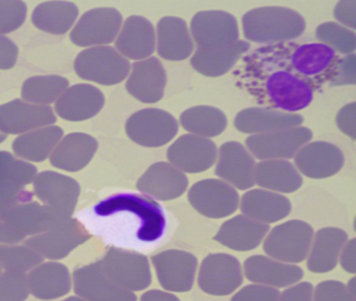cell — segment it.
<instances>
[{
    "label": "cell",
    "instance_id": "13",
    "mask_svg": "<svg viewBox=\"0 0 356 301\" xmlns=\"http://www.w3.org/2000/svg\"><path fill=\"white\" fill-rule=\"evenodd\" d=\"M122 26V16L116 8H93L79 19L70 39L81 47L104 46L118 38Z\"/></svg>",
    "mask_w": 356,
    "mask_h": 301
},
{
    "label": "cell",
    "instance_id": "54",
    "mask_svg": "<svg viewBox=\"0 0 356 301\" xmlns=\"http://www.w3.org/2000/svg\"><path fill=\"white\" fill-rule=\"evenodd\" d=\"M24 236L19 232L8 225L5 222H0V242L6 244H14V242H20L24 240Z\"/></svg>",
    "mask_w": 356,
    "mask_h": 301
},
{
    "label": "cell",
    "instance_id": "5",
    "mask_svg": "<svg viewBox=\"0 0 356 301\" xmlns=\"http://www.w3.org/2000/svg\"><path fill=\"white\" fill-rule=\"evenodd\" d=\"M97 263L108 279L124 290L138 292L151 284L149 259L141 253L111 247Z\"/></svg>",
    "mask_w": 356,
    "mask_h": 301
},
{
    "label": "cell",
    "instance_id": "25",
    "mask_svg": "<svg viewBox=\"0 0 356 301\" xmlns=\"http://www.w3.org/2000/svg\"><path fill=\"white\" fill-rule=\"evenodd\" d=\"M243 272L250 281L272 288L293 286L304 275L303 270L298 265L276 261L264 255H253L245 259Z\"/></svg>",
    "mask_w": 356,
    "mask_h": 301
},
{
    "label": "cell",
    "instance_id": "37",
    "mask_svg": "<svg viewBox=\"0 0 356 301\" xmlns=\"http://www.w3.org/2000/svg\"><path fill=\"white\" fill-rule=\"evenodd\" d=\"M254 181L264 190L274 192H296L303 179L293 163L287 160H261L255 165Z\"/></svg>",
    "mask_w": 356,
    "mask_h": 301
},
{
    "label": "cell",
    "instance_id": "33",
    "mask_svg": "<svg viewBox=\"0 0 356 301\" xmlns=\"http://www.w3.org/2000/svg\"><path fill=\"white\" fill-rule=\"evenodd\" d=\"M348 242V234L335 227L322 228L314 234L307 268L314 273H327L332 271L339 261L341 249Z\"/></svg>",
    "mask_w": 356,
    "mask_h": 301
},
{
    "label": "cell",
    "instance_id": "43",
    "mask_svg": "<svg viewBox=\"0 0 356 301\" xmlns=\"http://www.w3.org/2000/svg\"><path fill=\"white\" fill-rule=\"evenodd\" d=\"M42 258L26 246H0V265L5 271L26 273L42 263Z\"/></svg>",
    "mask_w": 356,
    "mask_h": 301
},
{
    "label": "cell",
    "instance_id": "47",
    "mask_svg": "<svg viewBox=\"0 0 356 301\" xmlns=\"http://www.w3.org/2000/svg\"><path fill=\"white\" fill-rule=\"evenodd\" d=\"M280 292L276 288L249 284L239 290L230 301H278Z\"/></svg>",
    "mask_w": 356,
    "mask_h": 301
},
{
    "label": "cell",
    "instance_id": "21",
    "mask_svg": "<svg viewBox=\"0 0 356 301\" xmlns=\"http://www.w3.org/2000/svg\"><path fill=\"white\" fill-rule=\"evenodd\" d=\"M296 169L312 179H325L341 171L343 155L339 148L326 141L305 144L295 155Z\"/></svg>",
    "mask_w": 356,
    "mask_h": 301
},
{
    "label": "cell",
    "instance_id": "49",
    "mask_svg": "<svg viewBox=\"0 0 356 301\" xmlns=\"http://www.w3.org/2000/svg\"><path fill=\"white\" fill-rule=\"evenodd\" d=\"M314 286L310 282L293 284L279 295L278 301H312Z\"/></svg>",
    "mask_w": 356,
    "mask_h": 301
},
{
    "label": "cell",
    "instance_id": "19",
    "mask_svg": "<svg viewBox=\"0 0 356 301\" xmlns=\"http://www.w3.org/2000/svg\"><path fill=\"white\" fill-rule=\"evenodd\" d=\"M70 217L68 213L49 205L29 201L12 208L3 222L26 238L49 231Z\"/></svg>",
    "mask_w": 356,
    "mask_h": 301
},
{
    "label": "cell",
    "instance_id": "15",
    "mask_svg": "<svg viewBox=\"0 0 356 301\" xmlns=\"http://www.w3.org/2000/svg\"><path fill=\"white\" fill-rule=\"evenodd\" d=\"M90 238V233L79 219H70L49 231L33 236L26 246L42 257L61 259Z\"/></svg>",
    "mask_w": 356,
    "mask_h": 301
},
{
    "label": "cell",
    "instance_id": "45",
    "mask_svg": "<svg viewBox=\"0 0 356 301\" xmlns=\"http://www.w3.org/2000/svg\"><path fill=\"white\" fill-rule=\"evenodd\" d=\"M28 8L24 1L0 0V36L19 29L26 20Z\"/></svg>",
    "mask_w": 356,
    "mask_h": 301
},
{
    "label": "cell",
    "instance_id": "53",
    "mask_svg": "<svg viewBox=\"0 0 356 301\" xmlns=\"http://www.w3.org/2000/svg\"><path fill=\"white\" fill-rule=\"evenodd\" d=\"M356 240L355 238L348 240L341 249L339 259L343 269L348 273L355 274L356 272Z\"/></svg>",
    "mask_w": 356,
    "mask_h": 301
},
{
    "label": "cell",
    "instance_id": "9",
    "mask_svg": "<svg viewBox=\"0 0 356 301\" xmlns=\"http://www.w3.org/2000/svg\"><path fill=\"white\" fill-rule=\"evenodd\" d=\"M179 125L174 116L161 109L147 108L134 113L126 123L129 137L147 148L168 144L178 133Z\"/></svg>",
    "mask_w": 356,
    "mask_h": 301
},
{
    "label": "cell",
    "instance_id": "44",
    "mask_svg": "<svg viewBox=\"0 0 356 301\" xmlns=\"http://www.w3.org/2000/svg\"><path fill=\"white\" fill-rule=\"evenodd\" d=\"M29 294L26 274L8 271L0 273V301H24Z\"/></svg>",
    "mask_w": 356,
    "mask_h": 301
},
{
    "label": "cell",
    "instance_id": "26",
    "mask_svg": "<svg viewBox=\"0 0 356 301\" xmlns=\"http://www.w3.org/2000/svg\"><path fill=\"white\" fill-rule=\"evenodd\" d=\"M188 179L170 162L151 165L137 182V190L161 201L174 200L186 192Z\"/></svg>",
    "mask_w": 356,
    "mask_h": 301
},
{
    "label": "cell",
    "instance_id": "1",
    "mask_svg": "<svg viewBox=\"0 0 356 301\" xmlns=\"http://www.w3.org/2000/svg\"><path fill=\"white\" fill-rule=\"evenodd\" d=\"M89 233L115 248L147 250L168 231V215L161 204L145 194H113L78 215Z\"/></svg>",
    "mask_w": 356,
    "mask_h": 301
},
{
    "label": "cell",
    "instance_id": "32",
    "mask_svg": "<svg viewBox=\"0 0 356 301\" xmlns=\"http://www.w3.org/2000/svg\"><path fill=\"white\" fill-rule=\"evenodd\" d=\"M303 117L296 113L282 112L272 108H248L235 117L234 125L247 134H264L299 127Z\"/></svg>",
    "mask_w": 356,
    "mask_h": 301
},
{
    "label": "cell",
    "instance_id": "12",
    "mask_svg": "<svg viewBox=\"0 0 356 301\" xmlns=\"http://www.w3.org/2000/svg\"><path fill=\"white\" fill-rule=\"evenodd\" d=\"M188 200L197 213L210 219L229 217L239 205L237 190L220 179H205L193 184Z\"/></svg>",
    "mask_w": 356,
    "mask_h": 301
},
{
    "label": "cell",
    "instance_id": "27",
    "mask_svg": "<svg viewBox=\"0 0 356 301\" xmlns=\"http://www.w3.org/2000/svg\"><path fill=\"white\" fill-rule=\"evenodd\" d=\"M105 96L95 86L79 84L67 88L56 102V112L70 121L92 118L103 109Z\"/></svg>",
    "mask_w": 356,
    "mask_h": 301
},
{
    "label": "cell",
    "instance_id": "42",
    "mask_svg": "<svg viewBox=\"0 0 356 301\" xmlns=\"http://www.w3.org/2000/svg\"><path fill=\"white\" fill-rule=\"evenodd\" d=\"M316 38L339 54H351L356 48L355 33L335 22H325L318 25Z\"/></svg>",
    "mask_w": 356,
    "mask_h": 301
},
{
    "label": "cell",
    "instance_id": "46",
    "mask_svg": "<svg viewBox=\"0 0 356 301\" xmlns=\"http://www.w3.org/2000/svg\"><path fill=\"white\" fill-rule=\"evenodd\" d=\"M312 301H356L347 284L337 280H325L314 288Z\"/></svg>",
    "mask_w": 356,
    "mask_h": 301
},
{
    "label": "cell",
    "instance_id": "41",
    "mask_svg": "<svg viewBox=\"0 0 356 301\" xmlns=\"http://www.w3.org/2000/svg\"><path fill=\"white\" fill-rule=\"evenodd\" d=\"M68 85V79L60 75H38L30 77L22 86V98L32 104L47 106L57 102L67 89Z\"/></svg>",
    "mask_w": 356,
    "mask_h": 301
},
{
    "label": "cell",
    "instance_id": "11",
    "mask_svg": "<svg viewBox=\"0 0 356 301\" xmlns=\"http://www.w3.org/2000/svg\"><path fill=\"white\" fill-rule=\"evenodd\" d=\"M243 274L236 257L227 253H214L204 258L197 282L202 291L213 296H227L243 284Z\"/></svg>",
    "mask_w": 356,
    "mask_h": 301
},
{
    "label": "cell",
    "instance_id": "50",
    "mask_svg": "<svg viewBox=\"0 0 356 301\" xmlns=\"http://www.w3.org/2000/svg\"><path fill=\"white\" fill-rule=\"evenodd\" d=\"M18 59V47L9 38L0 36V69H11Z\"/></svg>",
    "mask_w": 356,
    "mask_h": 301
},
{
    "label": "cell",
    "instance_id": "20",
    "mask_svg": "<svg viewBox=\"0 0 356 301\" xmlns=\"http://www.w3.org/2000/svg\"><path fill=\"white\" fill-rule=\"evenodd\" d=\"M57 121L51 107L14 100L0 106V131L22 134L53 125Z\"/></svg>",
    "mask_w": 356,
    "mask_h": 301
},
{
    "label": "cell",
    "instance_id": "4",
    "mask_svg": "<svg viewBox=\"0 0 356 301\" xmlns=\"http://www.w3.org/2000/svg\"><path fill=\"white\" fill-rule=\"evenodd\" d=\"M287 64L314 89L330 81L337 67V52L323 43H281Z\"/></svg>",
    "mask_w": 356,
    "mask_h": 301
},
{
    "label": "cell",
    "instance_id": "31",
    "mask_svg": "<svg viewBox=\"0 0 356 301\" xmlns=\"http://www.w3.org/2000/svg\"><path fill=\"white\" fill-rule=\"evenodd\" d=\"M241 210L243 215L259 223H276L291 213V201L286 196L270 190H249L241 200Z\"/></svg>",
    "mask_w": 356,
    "mask_h": 301
},
{
    "label": "cell",
    "instance_id": "24",
    "mask_svg": "<svg viewBox=\"0 0 356 301\" xmlns=\"http://www.w3.org/2000/svg\"><path fill=\"white\" fill-rule=\"evenodd\" d=\"M126 88L131 95L145 104H154L163 98L166 71L157 58H147L133 65Z\"/></svg>",
    "mask_w": 356,
    "mask_h": 301
},
{
    "label": "cell",
    "instance_id": "39",
    "mask_svg": "<svg viewBox=\"0 0 356 301\" xmlns=\"http://www.w3.org/2000/svg\"><path fill=\"white\" fill-rule=\"evenodd\" d=\"M79 8L70 1H47L36 6L32 21L37 29L54 35L67 33L76 21Z\"/></svg>",
    "mask_w": 356,
    "mask_h": 301
},
{
    "label": "cell",
    "instance_id": "2",
    "mask_svg": "<svg viewBox=\"0 0 356 301\" xmlns=\"http://www.w3.org/2000/svg\"><path fill=\"white\" fill-rule=\"evenodd\" d=\"M241 84L262 105L287 113L307 108L316 89L293 72L281 43L260 48L247 56Z\"/></svg>",
    "mask_w": 356,
    "mask_h": 301
},
{
    "label": "cell",
    "instance_id": "40",
    "mask_svg": "<svg viewBox=\"0 0 356 301\" xmlns=\"http://www.w3.org/2000/svg\"><path fill=\"white\" fill-rule=\"evenodd\" d=\"M181 125L189 133L200 137L220 135L227 128V117L220 109L211 106H197L187 109L181 115Z\"/></svg>",
    "mask_w": 356,
    "mask_h": 301
},
{
    "label": "cell",
    "instance_id": "34",
    "mask_svg": "<svg viewBox=\"0 0 356 301\" xmlns=\"http://www.w3.org/2000/svg\"><path fill=\"white\" fill-rule=\"evenodd\" d=\"M97 139L84 133H72L65 136L51 155V163L55 167L67 171L84 169L97 153Z\"/></svg>",
    "mask_w": 356,
    "mask_h": 301
},
{
    "label": "cell",
    "instance_id": "17",
    "mask_svg": "<svg viewBox=\"0 0 356 301\" xmlns=\"http://www.w3.org/2000/svg\"><path fill=\"white\" fill-rule=\"evenodd\" d=\"M216 157L218 148L213 141L193 134L181 136L168 150L170 164L183 173L207 171L216 162Z\"/></svg>",
    "mask_w": 356,
    "mask_h": 301
},
{
    "label": "cell",
    "instance_id": "30",
    "mask_svg": "<svg viewBox=\"0 0 356 301\" xmlns=\"http://www.w3.org/2000/svg\"><path fill=\"white\" fill-rule=\"evenodd\" d=\"M156 44L160 56L168 61H182L193 52V40L186 22L168 16L158 22Z\"/></svg>",
    "mask_w": 356,
    "mask_h": 301
},
{
    "label": "cell",
    "instance_id": "18",
    "mask_svg": "<svg viewBox=\"0 0 356 301\" xmlns=\"http://www.w3.org/2000/svg\"><path fill=\"white\" fill-rule=\"evenodd\" d=\"M216 173L232 187L245 190L255 184V160L251 153L237 141H228L220 146L216 157Z\"/></svg>",
    "mask_w": 356,
    "mask_h": 301
},
{
    "label": "cell",
    "instance_id": "36",
    "mask_svg": "<svg viewBox=\"0 0 356 301\" xmlns=\"http://www.w3.org/2000/svg\"><path fill=\"white\" fill-rule=\"evenodd\" d=\"M249 48L250 44L245 41L225 47L197 48L191 58V65L206 77H220L230 71Z\"/></svg>",
    "mask_w": 356,
    "mask_h": 301
},
{
    "label": "cell",
    "instance_id": "10",
    "mask_svg": "<svg viewBox=\"0 0 356 301\" xmlns=\"http://www.w3.org/2000/svg\"><path fill=\"white\" fill-rule=\"evenodd\" d=\"M312 138L308 128L296 127L270 133L256 134L245 140L249 152L260 160L293 158Z\"/></svg>",
    "mask_w": 356,
    "mask_h": 301
},
{
    "label": "cell",
    "instance_id": "58",
    "mask_svg": "<svg viewBox=\"0 0 356 301\" xmlns=\"http://www.w3.org/2000/svg\"><path fill=\"white\" fill-rule=\"evenodd\" d=\"M6 139H7V135H6L5 133H3V132L0 131V144L5 141Z\"/></svg>",
    "mask_w": 356,
    "mask_h": 301
},
{
    "label": "cell",
    "instance_id": "16",
    "mask_svg": "<svg viewBox=\"0 0 356 301\" xmlns=\"http://www.w3.org/2000/svg\"><path fill=\"white\" fill-rule=\"evenodd\" d=\"M152 263L164 290L183 293L193 288L197 270L195 255L183 250H166L154 255Z\"/></svg>",
    "mask_w": 356,
    "mask_h": 301
},
{
    "label": "cell",
    "instance_id": "52",
    "mask_svg": "<svg viewBox=\"0 0 356 301\" xmlns=\"http://www.w3.org/2000/svg\"><path fill=\"white\" fill-rule=\"evenodd\" d=\"M355 0H343V1L337 2L334 8V16L339 22L343 24V26L347 29H355Z\"/></svg>",
    "mask_w": 356,
    "mask_h": 301
},
{
    "label": "cell",
    "instance_id": "56",
    "mask_svg": "<svg viewBox=\"0 0 356 301\" xmlns=\"http://www.w3.org/2000/svg\"><path fill=\"white\" fill-rule=\"evenodd\" d=\"M348 288H349L350 292L352 293V294L355 295L356 288H355V278H352L351 280H350L349 282H348L347 284Z\"/></svg>",
    "mask_w": 356,
    "mask_h": 301
},
{
    "label": "cell",
    "instance_id": "35",
    "mask_svg": "<svg viewBox=\"0 0 356 301\" xmlns=\"http://www.w3.org/2000/svg\"><path fill=\"white\" fill-rule=\"evenodd\" d=\"M29 291L43 300L60 298L72 288L70 271L60 263H45L32 270L28 276Z\"/></svg>",
    "mask_w": 356,
    "mask_h": 301
},
{
    "label": "cell",
    "instance_id": "38",
    "mask_svg": "<svg viewBox=\"0 0 356 301\" xmlns=\"http://www.w3.org/2000/svg\"><path fill=\"white\" fill-rule=\"evenodd\" d=\"M63 134V129L57 125L34 130L14 140V153L26 160L41 162L54 152Z\"/></svg>",
    "mask_w": 356,
    "mask_h": 301
},
{
    "label": "cell",
    "instance_id": "23",
    "mask_svg": "<svg viewBox=\"0 0 356 301\" xmlns=\"http://www.w3.org/2000/svg\"><path fill=\"white\" fill-rule=\"evenodd\" d=\"M80 192L76 180L56 171H43L34 180L35 194L43 204L70 215L76 208Z\"/></svg>",
    "mask_w": 356,
    "mask_h": 301
},
{
    "label": "cell",
    "instance_id": "22",
    "mask_svg": "<svg viewBox=\"0 0 356 301\" xmlns=\"http://www.w3.org/2000/svg\"><path fill=\"white\" fill-rule=\"evenodd\" d=\"M74 291L86 301H136L134 292L124 290L108 279L97 263L76 270Z\"/></svg>",
    "mask_w": 356,
    "mask_h": 301
},
{
    "label": "cell",
    "instance_id": "3",
    "mask_svg": "<svg viewBox=\"0 0 356 301\" xmlns=\"http://www.w3.org/2000/svg\"><path fill=\"white\" fill-rule=\"evenodd\" d=\"M243 33L257 43H285L297 39L306 29L303 16L284 6H261L245 13Z\"/></svg>",
    "mask_w": 356,
    "mask_h": 301
},
{
    "label": "cell",
    "instance_id": "28",
    "mask_svg": "<svg viewBox=\"0 0 356 301\" xmlns=\"http://www.w3.org/2000/svg\"><path fill=\"white\" fill-rule=\"evenodd\" d=\"M116 48L126 59L141 61L155 52L154 25L145 17L131 16L124 21L116 38Z\"/></svg>",
    "mask_w": 356,
    "mask_h": 301
},
{
    "label": "cell",
    "instance_id": "59",
    "mask_svg": "<svg viewBox=\"0 0 356 301\" xmlns=\"http://www.w3.org/2000/svg\"><path fill=\"white\" fill-rule=\"evenodd\" d=\"M1 271H3V268H1V265H0V273H1Z\"/></svg>",
    "mask_w": 356,
    "mask_h": 301
},
{
    "label": "cell",
    "instance_id": "48",
    "mask_svg": "<svg viewBox=\"0 0 356 301\" xmlns=\"http://www.w3.org/2000/svg\"><path fill=\"white\" fill-rule=\"evenodd\" d=\"M355 59L354 54L339 59L332 77L329 81L330 85L343 86L355 84Z\"/></svg>",
    "mask_w": 356,
    "mask_h": 301
},
{
    "label": "cell",
    "instance_id": "14",
    "mask_svg": "<svg viewBox=\"0 0 356 301\" xmlns=\"http://www.w3.org/2000/svg\"><path fill=\"white\" fill-rule=\"evenodd\" d=\"M191 33L197 48H218L232 45L238 41L237 20L230 13L203 10L193 16Z\"/></svg>",
    "mask_w": 356,
    "mask_h": 301
},
{
    "label": "cell",
    "instance_id": "7",
    "mask_svg": "<svg viewBox=\"0 0 356 301\" xmlns=\"http://www.w3.org/2000/svg\"><path fill=\"white\" fill-rule=\"evenodd\" d=\"M314 238L309 224L291 219L276 226L266 234L264 250L270 258L286 263H299L307 258Z\"/></svg>",
    "mask_w": 356,
    "mask_h": 301
},
{
    "label": "cell",
    "instance_id": "29",
    "mask_svg": "<svg viewBox=\"0 0 356 301\" xmlns=\"http://www.w3.org/2000/svg\"><path fill=\"white\" fill-rule=\"evenodd\" d=\"M270 227L245 215H236L225 222L214 240L231 250L245 252L257 248L266 238Z\"/></svg>",
    "mask_w": 356,
    "mask_h": 301
},
{
    "label": "cell",
    "instance_id": "6",
    "mask_svg": "<svg viewBox=\"0 0 356 301\" xmlns=\"http://www.w3.org/2000/svg\"><path fill=\"white\" fill-rule=\"evenodd\" d=\"M74 70L81 79L102 85H116L127 79L131 70L128 59L110 46H95L83 50L74 61Z\"/></svg>",
    "mask_w": 356,
    "mask_h": 301
},
{
    "label": "cell",
    "instance_id": "55",
    "mask_svg": "<svg viewBox=\"0 0 356 301\" xmlns=\"http://www.w3.org/2000/svg\"><path fill=\"white\" fill-rule=\"evenodd\" d=\"M140 301H180V299L172 293L151 290L141 296Z\"/></svg>",
    "mask_w": 356,
    "mask_h": 301
},
{
    "label": "cell",
    "instance_id": "8",
    "mask_svg": "<svg viewBox=\"0 0 356 301\" xmlns=\"http://www.w3.org/2000/svg\"><path fill=\"white\" fill-rule=\"evenodd\" d=\"M36 176L34 165L6 150L0 152V222L14 207L32 201V194L26 187Z\"/></svg>",
    "mask_w": 356,
    "mask_h": 301
},
{
    "label": "cell",
    "instance_id": "51",
    "mask_svg": "<svg viewBox=\"0 0 356 301\" xmlns=\"http://www.w3.org/2000/svg\"><path fill=\"white\" fill-rule=\"evenodd\" d=\"M339 129L346 135L355 139V102L343 107L337 116Z\"/></svg>",
    "mask_w": 356,
    "mask_h": 301
},
{
    "label": "cell",
    "instance_id": "57",
    "mask_svg": "<svg viewBox=\"0 0 356 301\" xmlns=\"http://www.w3.org/2000/svg\"><path fill=\"white\" fill-rule=\"evenodd\" d=\"M63 301H86L84 300V299L81 298V297H70L68 299H65V300Z\"/></svg>",
    "mask_w": 356,
    "mask_h": 301
}]
</instances>
